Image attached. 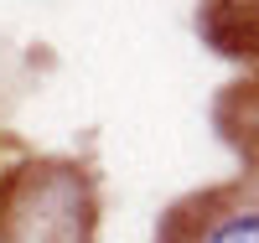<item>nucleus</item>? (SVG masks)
Here are the masks:
<instances>
[{"label":"nucleus","instance_id":"f257e3e1","mask_svg":"<svg viewBox=\"0 0 259 243\" xmlns=\"http://www.w3.org/2000/svg\"><path fill=\"white\" fill-rule=\"evenodd\" d=\"M197 243H259V207L249 197H233L228 207H218L202 223Z\"/></svg>","mask_w":259,"mask_h":243}]
</instances>
